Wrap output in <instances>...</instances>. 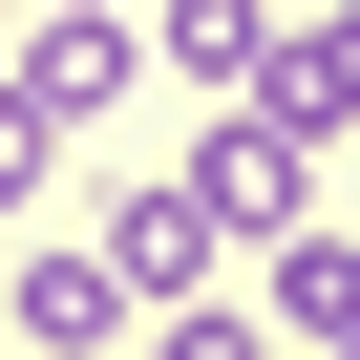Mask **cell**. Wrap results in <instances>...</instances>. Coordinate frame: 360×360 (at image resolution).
Segmentation results:
<instances>
[{
  "label": "cell",
  "mask_w": 360,
  "mask_h": 360,
  "mask_svg": "<svg viewBox=\"0 0 360 360\" xmlns=\"http://www.w3.org/2000/svg\"><path fill=\"white\" fill-rule=\"evenodd\" d=\"M191 191H212V233H233V255H276V233L318 212V127H276V106H212V127H191Z\"/></svg>",
  "instance_id": "obj_2"
},
{
  "label": "cell",
  "mask_w": 360,
  "mask_h": 360,
  "mask_svg": "<svg viewBox=\"0 0 360 360\" xmlns=\"http://www.w3.org/2000/svg\"><path fill=\"white\" fill-rule=\"evenodd\" d=\"M148 64L191 85V106H255V64H276V0H148Z\"/></svg>",
  "instance_id": "obj_6"
},
{
  "label": "cell",
  "mask_w": 360,
  "mask_h": 360,
  "mask_svg": "<svg viewBox=\"0 0 360 360\" xmlns=\"http://www.w3.org/2000/svg\"><path fill=\"white\" fill-rule=\"evenodd\" d=\"M255 106H276V127H360V0H318V22H276Z\"/></svg>",
  "instance_id": "obj_7"
},
{
  "label": "cell",
  "mask_w": 360,
  "mask_h": 360,
  "mask_svg": "<svg viewBox=\"0 0 360 360\" xmlns=\"http://www.w3.org/2000/svg\"><path fill=\"white\" fill-rule=\"evenodd\" d=\"M127 360H297V339H276L255 297H148V318H127Z\"/></svg>",
  "instance_id": "obj_8"
},
{
  "label": "cell",
  "mask_w": 360,
  "mask_h": 360,
  "mask_svg": "<svg viewBox=\"0 0 360 360\" xmlns=\"http://www.w3.org/2000/svg\"><path fill=\"white\" fill-rule=\"evenodd\" d=\"M64 191V106H22V85H0V212H43Z\"/></svg>",
  "instance_id": "obj_9"
},
{
  "label": "cell",
  "mask_w": 360,
  "mask_h": 360,
  "mask_svg": "<svg viewBox=\"0 0 360 360\" xmlns=\"http://www.w3.org/2000/svg\"><path fill=\"white\" fill-rule=\"evenodd\" d=\"M0 22H22V0H0Z\"/></svg>",
  "instance_id": "obj_10"
},
{
  "label": "cell",
  "mask_w": 360,
  "mask_h": 360,
  "mask_svg": "<svg viewBox=\"0 0 360 360\" xmlns=\"http://www.w3.org/2000/svg\"><path fill=\"white\" fill-rule=\"evenodd\" d=\"M127 318H148V297H127L85 233H64V255H0V339H22V360H127Z\"/></svg>",
  "instance_id": "obj_4"
},
{
  "label": "cell",
  "mask_w": 360,
  "mask_h": 360,
  "mask_svg": "<svg viewBox=\"0 0 360 360\" xmlns=\"http://www.w3.org/2000/svg\"><path fill=\"white\" fill-rule=\"evenodd\" d=\"M0 85L64 106V127H106V106L148 85V0H22V22H0Z\"/></svg>",
  "instance_id": "obj_1"
},
{
  "label": "cell",
  "mask_w": 360,
  "mask_h": 360,
  "mask_svg": "<svg viewBox=\"0 0 360 360\" xmlns=\"http://www.w3.org/2000/svg\"><path fill=\"white\" fill-rule=\"evenodd\" d=\"M85 255L127 276V297H212V191H191V169H127V191H85Z\"/></svg>",
  "instance_id": "obj_3"
},
{
  "label": "cell",
  "mask_w": 360,
  "mask_h": 360,
  "mask_svg": "<svg viewBox=\"0 0 360 360\" xmlns=\"http://www.w3.org/2000/svg\"><path fill=\"white\" fill-rule=\"evenodd\" d=\"M255 318H276L297 360H339V339H360V233H318V212H297V233L255 255Z\"/></svg>",
  "instance_id": "obj_5"
}]
</instances>
